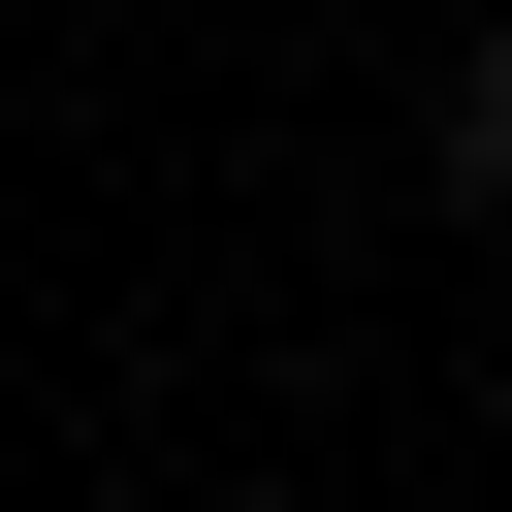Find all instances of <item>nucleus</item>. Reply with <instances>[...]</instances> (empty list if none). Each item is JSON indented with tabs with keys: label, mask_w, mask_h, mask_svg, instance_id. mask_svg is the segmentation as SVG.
Listing matches in <instances>:
<instances>
[{
	"label": "nucleus",
	"mask_w": 512,
	"mask_h": 512,
	"mask_svg": "<svg viewBox=\"0 0 512 512\" xmlns=\"http://www.w3.org/2000/svg\"><path fill=\"white\" fill-rule=\"evenodd\" d=\"M448 192H480V224H512V32H480V64H448Z\"/></svg>",
	"instance_id": "f257e3e1"
}]
</instances>
